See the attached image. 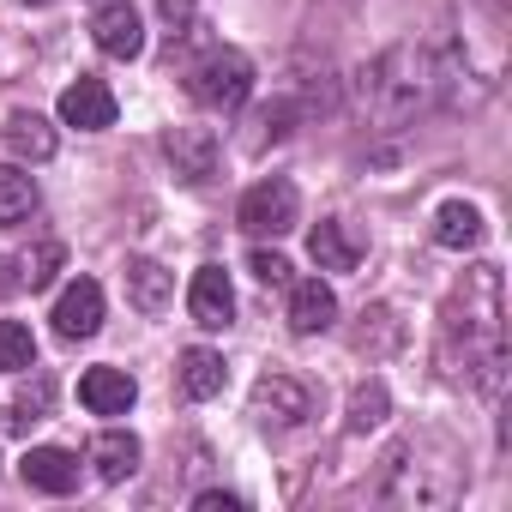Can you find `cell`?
I'll list each match as a JSON object with an SVG mask.
<instances>
[{
    "label": "cell",
    "mask_w": 512,
    "mask_h": 512,
    "mask_svg": "<svg viewBox=\"0 0 512 512\" xmlns=\"http://www.w3.org/2000/svg\"><path fill=\"white\" fill-rule=\"evenodd\" d=\"M440 91H446V67H440V55L422 49V43L386 49V55H380L374 67H362V79H356V97H362L368 121H380V127H410L416 115H428V109L440 103Z\"/></svg>",
    "instance_id": "obj_1"
},
{
    "label": "cell",
    "mask_w": 512,
    "mask_h": 512,
    "mask_svg": "<svg viewBox=\"0 0 512 512\" xmlns=\"http://www.w3.org/2000/svg\"><path fill=\"white\" fill-rule=\"evenodd\" d=\"M386 506H410V512H440L458 500V464H422L416 446H398L386 458V482H380Z\"/></svg>",
    "instance_id": "obj_2"
},
{
    "label": "cell",
    "mask_w": 512,
    "mask_h": 512,
    "mask_svg": "<svg viewBox=\"0 0 512 512\" xmlns=\"http://www.w3.org/2000/svg\"><path fill=\"white\" fill-rule=\"evenodd\" d=\"M187 97L199 109H217V115H235L247 97H253V61L241 49H211L187 67Z\"/></svg>",
    "instance_id": "obj_3"
},
{
    "label": "cell",
    "mask_w": 512,
    "mask_h": 512,
    "mask_svg": "<svg viewBox=\"0 0 512 512\" xmlns=\"http://www.w3.org/2000/svg\"><path fill=\"white\" fill-rule=\"evenodd\" d=\"M235 223L247 229V235H290L296 223H302V193H296V181H284V175H266V181H253L247 193H241V205H235Z\"/></svg>",
    "instance_id": "obj_4"
},
{
    "label": "cell",
    "mask_w": 512,
    "mask_h": 512,
    "mask_svg": "<svg viewBox=\"0 0 512 512\" xmlns=\"http://www.w3.org/2000/svg\"><path fill=\"white\" fill-rule=\"evenodd\" d=\"M253 416H260V428H302L314 416V392L296 374H260L253 380Z\"/></svg>",
    "instance_id": "obj_5"
},
{
    "label": "cell",
    "mask_w": 512,
    "mask_h": 512,
    "mask_svg": "<svg viewBox=\"0 0 512 512\" xmlns=\"http://www.w3.org/2000/svg\"><path fill=\"white\" fill-rule=\"evenodd\" d=\"M163 157L175 163V175L181 181H211L217 175V157H223V145H217V133L211 127H169L163 133Z\"/></svg>",
    "instance_id": "obj_6"
},
{
    "label": "cell",
    "mask_w": 512,
    "mask_h": 512,
    "mask_svg": "<svg viewBox=\"0 0 512 512\" xmlns=\"http://www.w3.org/2000/svg\"><path fill=\"white\" fill-rule=\"evenodd\" d=\"M91 37L109 61H133L145 49V25H139V7L133 0H103V7L91 13Z\"/></svg>",
    "instance_id": "obj_7"
},
{
    "label": "cell",
    "mask_w": 512,
    "mask_h": 512,
    "mask_svg": "<svg viewBox=\"0 0 512 512\" xmlns=\"http://www.w3.org/2000/svg\"><path fill=\"white\" fill-rule=\"evenodd\" d=\"M97 332H103V284L79 278V284H67L61 302H55V338L85 344V338H97Z\"/></svg>",
    "instance_id": "obj_8"
},
{
    "label": "cell",
    "mask_w": 512,
    "mask_h": 512,
    "mask_svg": "<svg viewBox=\"0 0 512 512\" xmlns=\"http://www.w3.org/2000/svg\"><path fill=\"white\" fill-rule=\"evenodd\" d=\"M187 314H193V326H205V332H223V326L235 320V290H229V272H223V266H199V272H193V284H187Z\"/></svg>",
    "instance_id": "obj_9"
},
{
    "label": "cell",
    "mask_w": 512,
    "mask_h": 512,
    "mask_svg": "<svg viewBox=\"0 0 512 512\" xmlns=\"http://www.w3.org/2000/svg\"><path fill=\"white\" fill-rule=\"evenodd\" d=\"M284 290H290V332H296V338L332 332V320H338V296H332L326 278H290Z\"/></svg>",
    "instance_id": "obj_10"
},
{
    "label": "cell",
    "mask_w": 512,
    "mask_h": 512,
    "mask_svg": "<svg viewBox=\"0 0 512 512\" xmlns=\"http://www.w3.org/2000/svg\"><path fill=\"white\" fill-rule=\"evenodd\" d=\"M61 121L79 127V133L115 127V91H109L103 79H73V85L61 91Z\"/></svg>",
    "instance_id": "obj_11"
},
{
    "label": "cell",
    "mask_w": 512,
    "mask_h": 512,
    "mask_svg": "<svg viewBox=\"0 0 512 512\" xmlns=\"http://www.w3.org/2000/svg\"><path fill=\"white\" fill-rule=\"evenodd\" d=\"M79 404H85L91 416H127V410L139 404V380H133L127 368H85Z\"/></svg>",
    "instance_id": "obj_12"
},
{
    "label": "cell",
    "mask_w": 512,
    "mask_h": 512,
    "mask_svg": "<svg viewBox=\"0 0 512 512\" xmlns=\"http://www.w3.org/2000/svg\"><path fill=\"white\" fill-rule=\"evenodd\" d=\"M19 476H25V488H37V494H73V488H79V458H73L67 446H31V452L19 458Z\"/></svg>",
    "instance_id": "obj_13"
},
{
    "label": "cell",
    "mask_w": 512,
    "mask_h": 512,
    "mask_svg": "<svg viewBox=\"0 0 512 512\" xmlns=\"http://www.w3.org/2000/svg\"><path fill=\"white\" fill-rule=\"evenodd\" d=\"M0 145H7L19 163H49V157H55V127H49V115H37V109H13L7 127H0Z\"/></svg>",
    "instance_id": "obj_14"
},
{
    "label": "cell",
    "mask_w": 512,
    "mask_h": 512,
    "mask_svg": "<svg viewBox=\"0 0 512 512\" xmlns=\"http://www.w3.org/2000/svg\"><path fill=\"white\" fill-rule=\"evenodd\" d=\"M308 253H314V266H320V272H356V266H362V235H356L350 223L326 217V223H314Z\"/></svg>",
    "instance_id": "obj_15"
},
{
    "label": "cell",
    "mask_w": 512,
    "mask_h": 512,
    "mask_svg": "<svg viewBox=\"0 0 512 512\" xmlns=\"http://www.w3.org/2000/svg\"><path fill=\"white\" fill-rule=\"evenodd\" d=\"M121 284H127V302H133L139 314H163V308L175 302V272H163L157 260H127Z\"/></svg>",
    "instance_id": "obj_16"
},
{
    "label": "cell",
    "mask_w": 512,
    "mask_h": 512,
    "mask_svg": "<svg viewBox=\"0 0 512 512\" xmlns=\"http://www.w3.org/2000/svg\"><path fill=\"white\" fill-rule=\"evenodd\" d=\"M223 380H229V368H223V356H217V350H205V344L181 350V368H175V386H181V398L205 404V398H217V392H223Z\"/></svg>",
    "instance_id": "obj_17"
},
{
    "label": "cell",
    "mask_w": 512,
    "mask_h": 512,
    "mask_svg": "<svg viewBox=\"0 0 512 512\" xmlns=\"http://www.w3.org/2000/svg\"><path fill=\"white\" fill-rule=\"evenodd\" d=\"M139 458H145V446H139L133 428H103V434L91 440V464H97L103 482H127V476L139 470Z\"/></svg>",
    "instance_id": "obj_18"
},
{
    "label": "cell",
    "mask_w": 512,
    "mask_h": 512,
    "mask_svg": "<svg viewBox=\"0 0 512 512\" xmlns=\"http://www.w3.org/2000/svg\"><path fill=\"white\" fill-rule=\"evenodd\" d=\"M476 241H482V211L464 205V199H446V205L434 211V247H446V253H470Z\"/></svg>",
    "instance_id": "obj_19"
},
{
    "label": "cell",
    "mask_w": 512,
    "mask_h": 512,
    "mask_svg": "<svg viewBox=\"0 0 512 512\" xmlns=\"http://www.w3.org/2000/svg\"><path fill=\"white\" fill-rule=\"evenodd\" d=\"M37 211V181L19 163H0V229H13Z\"/></svg>",
    "instance_id": "obj_20"
},
{
    "label": "cell",
    "mask_w": 512,
    "mask_h": 512,
    "mask_svg": "<svg viewBox=\"0 0 512 512\" xmlns=\"http://www.w3.org/2000/svg\"><path fill=\"white\" fill-rule=\"evenodd\" d=\"M49 404H55V380H49V374H31V380L13 392V404H7V428H13V434H25L31 422H43V416H49Z\"/></svg>",
    "instance_id": "obj_21"
},
{
    "label": "cell",
    "mask_w": 512,
    "mask_h": 512,
    "mask_svg": "<svg viewBox=\"0 0 512 512\" xmlns=\"http://www.w3.org/2000/svg\"><path fill=\"white\" fill-rule=\"evenodd\" d=\"M37 368V338L25 320H0V374H31Z\"/></svg>",
    "instance_id": "obj_22"
},
{
    "label": "cell",
    "mask_w": 512,
    "mask_h": 512,
    "mask_svg": "<svg viewBox=\"0 0 512 512\" xmlns=\"http://www.w3.org/2000/svg\"><path fill=\"white\" fill-rule=\"evenodd\" d=\"M61 260H67V247H61V241L31 247L25 260H19V290H49V284H55V272H61Z\"/></svg>",
    "instance_id": "obj_23"
},
{
    "label": "cell",
    "mask_w": 512,
    "mask_h": 512,
    "mask_svg": "<svg viewBox=\"0 0 512 512\" xmlns=\"http://www.w3.org/2000/svg\"><path fill=\"white\" fill-rule=\"evenodd\" d=\"M386 410H392L386 380H368V386H356V392H350V428H356V434H362V428H380V422H386Z\"/></svg>",
    "instance_id": "obj_24"
},
{
    "label": "cell",
    "mask_w": 512,
    "mask_h": 512,
    "mask_svg": "<svg viewBox=\"0 0 512 512\" xmlns=\"http://www.w3.org/2000/svg\"><path fill=\"white\" fill-rule=\"evenodd\" d=\"M247 272L260 278L266 290H284V284H290V260H284V253H272V247H253V260H247Z\"/></svg>",
    "instance_id": "obj_25"
},
{
    "label": "cell",
    "mask_w": 512,
    "mask_h": 512,
    "mask_svg": "<svg viewBox=\"0 0 512 512\" xmlns=\"http://www.w3.org/2000/svg\"><path fill=\"white\" fill-rule=\"evenodd\" d=\"M157 13H163L169 37H187V31H193V13H199V0H157Z\"/></svg>",
    "instance_id": "obj_26"
},
{
    "label": "cell",
    "mask_w": 512,
    "mask_h": 512,
    "mask_svg": "<svg viewBox=\"0 0 512 512\" xmlns=\"http://www.w3.org/2000/svg\"><path fill=\"white\" fill-rule=\"evenodd\" d=\"M193 506H199V512H235V506H241V494H223V488H205V494H199Z\"/></svg>",
    "instance_id": "obj_27"
},
{
    "label": "cell",
    "mask_w": 512,
    "mask_h": 512,
    "mask_svg": "<svg viewBox=\"0 0 512 512\" xmlns=\"http://www.w3.org/2000/svg\"><path fill=\"white\" fill-rule=\"evenodd\" d=\"M13 290H19V260L0 253V296H13Z\"/></svg>",
    "instance_id": "obj_28"
},
{
    "label": "cell",
    "mask_w": 512,
    "mask_h": 512,
    "mask_svg": "<svg viewBox=\"0 0 512 512\" xmlns=\"http://www.w3.org/2000/svg\"><path fill=\"white\" fill-rule=\"evenodd\" d=\"M25 7H49V0H25Z\"/></svg>",
    "instance_id": "obj_29"
}]
</instances>
